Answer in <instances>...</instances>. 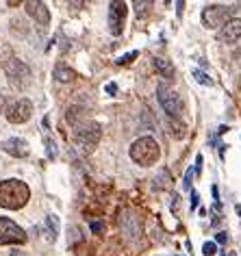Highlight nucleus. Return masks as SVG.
<instances>
[{
  "label": "nucleus",
  "instance_id": "nucleus-19",
  "mask_svg": "<svg viewBox=\"0 0 241 256\" xmlns=\"http://www.w3.org/2000/svg\"><path fill=\"white\" fill-rule=\"evenodd\" d=\"M137 50H132V52H128V54H124V56H120L118 59V66H126V63H130L132 59H137Z\"/></svg>",
  "mask_w": 241,
  "mask_h": 256
},
{
  "label": "nucleus",
  "instance_id": "nucleus-17",
  "mask_svg": "<svg viewBox=\"0 0 241 256\" xmlns=\"http://www.w3.org/2000/svg\"><path fill=\"white\" fill-rule=\"evenodd\" d=\"M80 120H83V108L80 106H70L68 108V122L70 124H74V128H76Z\"/></svg>",
  "mask_w": 241,
  "mask_h": 256
},
{
  "label": "nucleus",
  "instance_id": "nucleus-26",
  "mask_svg": "<svg viewBox=\"0 0 241 256\" xmlns=\"http://www.w3.org/2000/svg\"><path fill=\"white\" fill-rule=\"evenodd\" d=\"M106 94H109V96L118 94V85H116V82H109V85H106Z\"/></svg>",
  "mask_w": 241,
  "mask_h": 256
},
{
  "label": "nucleus",
  "instance_id": "nucleus-16",
  "mask_svg": "<svg viewBox=\"0 0 241 256\" xmlns=\"http://www.w3.org/2000/svg\"><path fill=\"white\" fill-rule=\"evenodd\" d=\"M170 135H172L174 139H180V137H185V124H180L178 120H172L170 118Z\"/></svg>",
  "mask_w": 241,
  "mask_h": 256
},
{
  "label": "nucleus",
  "instance_id": "nucleus-25",
  "mask_svg": "<svg viewBox=\"0 0 241 256\" xmlns=\"http://www.w3.org/2000/svg\"><path fill=\"white\" fill-rule=\"evenodd\" d=\"M192 176H194V170H187V174H185V189L192 187Z\"/></svg>",
  "mask_w": 241,
  "mask_h": 256
},
{
  "label": "nucleus",
  "instance_id": "nucleus-14",
  "mask_svg": "<svg viewBox=\"0 0 241 256\" xmlns=\"http://www.w3.org/2000/svg\"><path fill=\"white\" fill-rule=\"evenodd\" d=\"M154 68L163 78H174V66L166 59H154Z\"/></svg>",
  "mask_w": 241,
  "mask_h": 256
},
{
  "label": "nucleus",
  "instance_id": "nucleus-15",
  "mask_svg": "<svg viewBox=\"0 0 241 256\" xmlns=\"http://www.w3.org/2000/svg\"><path fill=\"white\" fill-rule=\"evenodd\" d=\"M46 234L50 241L56 239V234H59V217L56 215H48L46 217Z\"/></svg>",
  "mask_w": 241,
  "mask_h": 256
},
{
  "label": "nucleus",
  "instance_id": "nucleus-20",
  "mask_svg": "<svg viewBox=\"0 0 241 256\" xmlns=\"http://www.w3.org/2000/svg\"><path fill=\"white\" fill-rule=\"evenodd\" d=\"M194 78L198 82H202V85H211V78H208L204 72H200V70H196V72H194Z\"/></svg>",
  "mask_w": 241,
  "mask_h": 256
},
{
  "label": "nucleus",
  "instance_id": "nucleus-1",
  "mask_svg": "<svg viewBox=\"0 0 241 256\" xmlns=\"http://www.w3.org/2000/svg\"><path fill=\"white\" fill-rule=\"evenodd\" d=\"M30 200V189L26 182L22 180H2L0 182V206L7 210H18L24 208Z\"/></svg>",
  "mask_w": 241,
  "mask_h": 256
},
{
  "label": "nucleus",
  "instance_id": "nucleus-21",
  "mask_svg": "<svg viewBox=\"0 0 241 256\" xmlns=\"http://www.w3.org/2000/svg\"><path fill=\"white\" fill-rule=\"evenodd\" d=\"M202 252H204L206 256H213V254H218V246H215L213 241H208V243H204V248H202Z\"/></svg>",
  "mask_w": 241,
  "mask_h": 256
},
{
  "label": "nucleus",
  "instance_id": "nucleus-28",
  "mask_svg": "<svg viewBox=\"0 0 241 256\" xmlns=\"http://www.w3.org/2000/svg\"><path fill=\"white\" fill-rule=\"evenodd\" d=\"M74 241H80V230L78 228H72V239H70V243Z\"/></svg>",
  "mask_w": 241,
  "mask_h": 256
},
{
  "label": "nucleus",
  "instance_id": "nucleus-8",
  "mask_svg": "<svg viewBox=\"0 0 241 256\" xmlns=\"http://www.w3.org/2000/svg\"><path fill=\"white\" fill-rule=\"evenodd\" d=\"M0 236H2L7 243H24L26 241V234H24V230L14 224L7 217H0Z\"/></svg>",
  "mask_w": 241,
  "mask_h": 256
},
{
  "label": "nucleus",
  "instance_id": "nucleus-11",
  "mask_svg": "<svg viewBox=\"0 0 241 256\" xmlns=\"http://www.w3.org/2000/svg\"><path fill=\"white\" fill-rule=\"evenodd\" d=\"M239 37H241V20H237V18H232L230 22H226L218 33V40L224 42V44H234Z\"/></svg>",
  "mask_w": 241,
  "mask_h": 256
},
{
  "label": "nucleus",
  "instance_id": "nucleus-10",
  "mask_svg": "<svg viewBox=\"0 0 241 256\" xmlns=\"http://www.w3.org/2000/svg\"><path fill=\"white\" fill-rule=\"evenodd\" d=\"M24 7H26V14L33 18L37 24H42V26H48V24H50V11H48V7H46L44 2H35V0H28Z\"/></svg>",
  "mask_w": 241,
  "mask_h": 256
},
{
  "label": "nucleus",
  "instance_id": "nucleus-22",
  "mask_svg": "<svg viewBox=\"0 0 241 256\" xmlns=\"http://www.w3.org/2000/svg\"><path fill=\"white\" fill-rule=\"evenodd\" d=\"M46 152L50 158H56V146H54V142H50L48 137H46Z\"/></svg>",
  "mask_w": 241,
  "mask_h": 256
},
{
  "label": "nucleus",
  "instance_id": "nucleus-7",
  "mask_svg": "<svg viewBox=\"0 0 241 256\" xmlns=\"http://www.w3.org/2000/svg\"><path fill=\"white\" fill-rule=\"evenodd\" d=\"M30 115H33V102L26 98L16 100L14 104L7 108V120L11 124H24V122L30 120Z\"/></svg>",
  "mask_w": 241,
  "mask_h": 256
},
{
  "label": "nucleus",
  "instance_id": "nucleus-12",
  "mask_svg": "<svg viewBox=\"0 0 241 256\" xmlns=\"http://www.w3.org/2000/svg\"><path fill=\"white\" fill-rule=\"evenodd\" d=\"M0 148L7 152V154L18 156V158L28 156V144L24 142V139H20V137H11V139H7V142L0 144Z\"/></svg>",
  "mask_w": 241,
  "mask_h": 256
},
{
  "label": "nucleus",
  "instance_id": "nucleus-4",
  "mask_svg": "<svg viewBox=\"0 0 241 256\" xmlns=\"http://www.w3.org/2000/svg\"><path fill=\"white\" fill-rule=\"evenodd\" d=\"M4 72H7L9 85L14 89H26L30 85V70L20 59H9L4 61Z\"/></svg>",
  "mask_w": 241,
  "mask_h": 256
},
{
  "label": "nucleus",
  "instance_id": "nucleus-27",
  "mask_svg": "<svg viewBox=\"0 0 241 256\" xmlns=\"http://www.w3.org/2000/svg\"><path fill=\"white\" fill-rule=\"evenodd\" d=\"M194 172H196V174H200V172H202V156L200 154L196 156V168H194Z\"/></svg>",
  "mask_w": 241,
  "mask_h": 256
},
{
  "label": "nucleus",
  "instance_id": "nucleus-29",
  "mask_svg": "<svg viewBox=\"0 0 241 256\" xmlns=\"http://www.w3.org/2000/svg\"><path fill=\"white\" fill-rule=\"evenodd\" d=\"M215 239H218V243H226V241H228V234H226V232H218V236H215Z\"/></svg>",
  "mask_w": 241,
  "mask_h": 256
},
{
  "label": "nucleus",
  "instance_id": "nucleus-9",
  "mask_svg": "<svg viewBox=\"0 0 241 256\" xmlns=\"http://www.w3.org/2000/svg\"><path fill=\"white\" fill-rule=\"evenodd\" d=\"M124 18H126V2H111V9H109V26H111V33L113 35L122 33Z\"/></svg>",
  "mask_w": 241,
  "mask_h": 256
},
{
  "label": "nucleus",
  "instance_id": "nucleus-18",
  "mask_svg": "<svg viewBox=\"0 0 241 256\" xmlns=\"http://www.w3.org/2000/svg\"><path fill=\"white\" fill-rule=\"evenodd\" d=\"M170 184V174L166 170H161V174H158V180H154V187L156 189H163V187H168Z\"/></svg>",
  "mask_w": 241,
  "mask_h": 256
},
{
  "label": "nucleus",
  "instance_id": "nucleus-3",
  "mask_svg": "<svg viewBox=\"0 0 241 256\" xmlns=\"http://www.w3.org/2000/svg\"><path fill=\"white\" fill-rule=\"evenodd\" d=\"M102 137V128L96 122H83L74 128V142L83 152H92Z\"/></svg>",
  "mask_w": 241,
  "mask_h": 256
},
{
  "label": "nucleus",
  "instance_id": "nucleus-13",
  "mask_svg": "<svg viewBox=\"0 0 241 256\" xmlns=\"http://www.w3.org/2000/svg\"><path fill=\"white\" fill-rule=\"evenodd\" d=\"M52 76L59 82H70V80H74L76 78V74H74V70H70L68 66H63V63H59V66L54 68V72H52Z\"/></svg>",
  "mask_w": 241,
  "mask_h": 256
},
{
  "label": "nucleus",
  "instance_id": "nucleus-24",
  "mask_svg": "<svg viewBox=\"0 0 241 256\" xmlns=\"http://www.w3.org/2000/svg\"><path fill=\"white\" fill-rule=\"evenodd\" d=\"M11 26H14V30H16V33H18V30H20L22 35L26 33V28H24V26H26V24H24L22 20H11Z\"/></svg>",
  "mask_w": 241,
  "mask_h": 256
},
{
  "label": "nucleus",
  "instance_id": "nucleus-23",
  "mask_svg": "<svg viewBox=\"0 0 241 256\" xmlns=\"http://www.w3.org/2000/svg\"><path fill=\"white\" fill-rule=\"evenodd\" d=\"M90 228H92V232L100 234V232H104V222H92Z\"/></svg>",
  "mask_w": 241,
  "mask_h": 256
},
{
  "label": "nucleus",
  "instance_id": "nucleus-31",
  "mask_svg": "<svg viewBox=\"0 0 241 256\" xmlns=\"http://www.w3.org/2000/svg\"><path fill=\"white\" fill-rule=\"evenodd\" d=\"M2 106H4V100H2V98H0V111H2Z\"/></svg>",
  "mask_w": 241,
  "mask_h": 256
},
{
  "label": "nucleus",
  "instance_id": "nucleus-30",
  "mask_svg": "<svg viewBox=\"0 0 241 256\" xmlns=\"http://www.w3.org/2000/svg\"><path fill=\"white\" fill-rule=\"evenodd\" d=\"M198 200H200V198H198V194L194 191V194H192V210H194L196 206H198Z\"/></svg>",
  "mask_w": 241,
  "mask_h": 256
},
{
  "label": "nucleus",
  "instance_id": "nucleus-5",
  "mask_svg": "<svg viewBox=\"0 0 241 256\" xmlns=\"http://www.w3.org/2000/svg\"><path fill=\"white\" fill-rule=\"evenodd\" d=\"M156 96H158V102H161L163 111H166L172 120H176V118H178V115L182 113L185 104H182V98L174 92V89H170L168 85H158Z\"/></svg>",
  "mask_w": 241,
  "mask_h": 256
},
{
  "label": "nucleus",
  "instance_id": "nucleus-2",
  "mask_svg": "<svg viewBox=\"0 0 241 256\" xmlns=\"http://www.w3.org/2000/svg\"><path fill=\"white\" fill-rule=\"evenodd\" d=\"M161 156V148L152 137H142L130 146V158L142 168H150L154 165Z\"/></svg>",
  "mask_w": 241,
  "mask_h": 256
},
{
  "label": "nucleus",
  "instance_id": "nucleus-6",
  "mask_svg": "<svg viewBox=\"0 0 241 256\" xmlns=\"http://www.w3.org/2000/svg\"><path fill=\"white\" fill-rule=\"evenodd\" d=\"M232 20V9L230 7H222V4H211L202 11V22L206 28H218L224 26L226 22Z\"/></svg>",
  "mask_w": 241,
  "mask_h": 256
}]
</instances>
